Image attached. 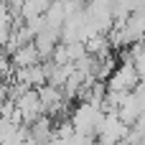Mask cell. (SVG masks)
<instances>
[{
    "label": "cell",
    "mask_w": 145,
    "mask_h": 145,
    "mask_svg": "<svg viewBox=\"0 0 145 145\" xmlns=\"http://www.w3.org/2000/svg\"><path fill=\"white\" fill-rule=\"evenodd\" d=\"M15 107H18V112H20V117H23L25 125H31L38 115H43V107H41V99H38L36 89L20 92V94L15 97Z\"/></svg>",
    "instance_id": "3"
},
{
    "label": "cell",
    "mask_w": 145,
    "mask_h": 145,
    "mask_svg": "<svg viewBox=\"0 0 145 145\" xmlns=\"http://www.w3.org/2000/svg\"><path fill=\"white\" fill-rule=\"evenodd\" d=\"M99 117H102V110H99L97 105H92V102H84V99H82V102L71 110L69 122H71V127H74L76 133L92 135V133H94V125L99 122Z\"/></svg>",
    "instance_id": "1"
},
{
    "label": "cell",
    "mask_w": 145,
    "mask_h": 145,
    "mask_svg": "<svg viewBox=\"0 0 145 145\" xmlns=\"http://www.w3.org/2000/svg\"><path fill=\"white\" fill-rule=\"evenodd\" d=\"M138 82H143V76L135 71V66H133L130 61H125L122 66L112 69V74L105 79L107 89H115V92H130Z\"/></svg>",
    "instance_id": "2"
},
{
    "label": "cell",
    "mask_w": 145,
    "mask_h": 145,
    "mask_svg": "<svg viewBox=\"0 0 145 145\" xmlns=\"http://www.w3.org/2000/svg\"><path fill=\"white\" fill-rule=\"evenodd\" d=\"M38 61H41V56H38L36 46H33V41L15 46V51H13V64H15V69H18V66H31V64H38Z\"/></svg>",
    "instance_id": "4"
}]
</instances>
